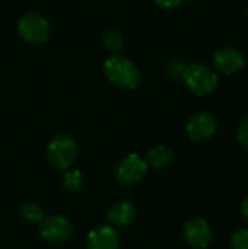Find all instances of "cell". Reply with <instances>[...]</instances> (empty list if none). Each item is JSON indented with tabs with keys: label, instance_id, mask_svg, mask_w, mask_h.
<instances>
[{
	"label": "cell",
	"instance_id": "cell-1",
	"mask_svg": "<svg viewBox=\"0 0 248 249\" xmlns=\"http://www.w3.org/2000/svg\"><path fill=\"white\" fill-rule=\"evenodd\" d=\"M104 74L114 86L133 90L140 83V71L137 66L127 57L114 54L104 61Z\"/></svg>",
	"mask_w": 248,
	"mask_h": 249
},
{
	"label": "cell",
	"instance_id": "cell-2",
	"mask_svg": "<svg viewBox=\"0 0 248 249\" xmlns=\"http://www.w3.org/2000/svg\"><path fill=\"white\" fill-rule=\"evenodd\" d=\"M183 80L186 86L197 96L210 95L218 86L216 71L205 63L189 64L184 70Z\"/></svg>",
	"mask_w": 248,
	"mask_h": 249
},
{
	"label": "cell",
	"instance_id": "cell-3",
	"mask_svg": "<svg viewBox=\"0 0 248 249\" xmlns=\"http://www.w3.org/2000/svg\"><path fill=\"white\" fill-rule=\"evenodd\" d=\"M76 156L77 144L70 136L58 134L47 146V160L56 169H69L72 163L76 160Z\"/></svg>",
	"mask_w": 248,
	"mask_h": 249
},
{
	"label": "cell",
	"instance_id": "cell-4",
	"mask_svg": "<svg viewBox=\"0 0 248 249\" xmlns=\"http://www.w3.org/2000/svg\"><path fill=\"white\" fill-rule=\"evenodd\" d=\"M18 34L25 42L32 45H41L48 41L51 29L48 20L42 15L29 12L19 19Z\"/></svg>",
	"mask_w": 248,
	"mask_h": 249
},
{
	"label": "cell",
	"instance_id": "cell-5",
	"mask_svg": "<svg viewBox=\"0 0 248 249\" xmlns=\"http://www.w3.org/2000/svg\"><path fill=\"white\" fill-rule=\"evenodd\" d=\"M146 171H148V165L145 159L140 158L137 153H132L123 158L117 163L114 169V177L118 184L124 187H130L140 182L146 175Z\"/></svg>",
	"mask_w": 248,
	"mask_h": 249
},
{
	"label": "cell",
	"instance_id": "cell-6",
	"mask_svg": "<svg viewBox=\"0 0 248 249\" xmlns=\"http://www.w3.org/2000/svg\"><path fill=\"white\" fill-rule=\"evenodd\" d=\"M39 235L44 241L51 244L67 242L73 235V225L64 216H48L39 223Z\"/></svg>",
	"mask_w": 248,
	"mask_h": 249
},
{
	"label": "cell",
	"instance_id": "cell-7",
	"mask_svg": "<svg viewBox=\"0 0 248 249\" xmlns=\"http://www.w3.org/2000/svg\"><path fill=\"white\" fill-rule=\"evenodd\" d=\"M183 238L190 248L206 249L213 241V232L203 217H193L186 222L183 228Z\"/></svg>",
	"mask_w": 248,
	"mask_h": 249
},
{
	"label": "cell",
	"instance_id": "cell-8",
	"mask_svg": "<svg viewBox=\"0 0 248 249\" xmlns=\"http://www.w3.org/2000/svg\"><path fill=\"white\" fill-rule=\"evenodd\" d=\"M216 130H218L216 117L206 111L196 112L194 115H191L186 125L189 139L196 143H202V142L212 139L215 136Z\"/></svg>",
	"mask_w": 248,
	"mask_h": 249
},
{
	"label": "cell",
	"instance_id": "cell-9",
	"mask_svg": "<svg viewBox=\"0 0 248 249\" xmlns=\"http://www.w3.org/2000/svg\"><path fill=\"white\" fill-rule=\"evenodd\" d=\"M213 66L224 74H234L240 71L244 64L246 58L240 50L235 47H222L213 54Z\"/></svg>",
	"mask_w": 248,
	"mask_h": 249
},
{
	"label": "cell",
	"instance_id": "cell-10",
	"mask_svg": "<svg viewBox=\"0 0 248 249\" xmlns=\"http://www.w3.org/2000/svg\"><path fill=\"white\" fill-rule=\"evenodd\" d=\"M120 238L114 228L101 225L94 228L86 239V249H118Z\"/></svg>",
	"mask_w": 248,
	"mask_h": 249
},
{
	"label": "cell",
	"instance_id": "cell-11",
	"mask_svg": "<svg viewBox=\"0 0 248 249\" xmlns=\"http://www.w3.org/2000/svg\"><path fill=\"white\" fill-rule=\"evenodd\" d=\"M136 207L130 201H118L107 212V219L113 226H127L136 219Z\"/></svg>",
	"mask_w": 248,
	"mask_h": 249
},
{
	"label": "cell",
	"instance_id": "cell-12",
	"mask_svg": "<svg viewBox=\"0 0 248 249\" xmlns=\"http://www.w3.org/2000/svg\"><path fill=\"white\" fill-rule=\"evenodd\" d=\"M172 158H174L172 150L168 146L156 144L148 150L145 162L149 168H152L155 171H162L172 162Z\"/></svg>",
	"mask_w": 248,
	"mask_h": 249
},
{
	"label": "cell",
	"instance_id": "cell-13",
	"mask_svg": "<svg viewBox=\"0 0 248 249\" xmlns=\"http://www.w3.org/2000/svg\"><path fill=\"white\" fill-rule=\"evenodd\" d=\"M61 184L66 191L77 193L83 187V175L79 169H66L61 177Z\"/></svg>",
	"mask_w": 248,
	"mask_h": 249
},
{
	"label": "cell",
	"instance_id": "cell-14",
	"mask_svg": "<svg viewBox=\"0 0 248 249\" xmlns=\"http://www.w3.org/2000/svg\"><path fill=\"white\" fill-rule=\"evenodd\" d=\"M102 44H104V48L110 53H118L123 50L124 47V38H123V34L120 31H115V29H111V31H107L102 36Z\"/></svg>",
	"mask_w": 248,
	"mask_h": 249
},
{
	"label": "cell",
	"instance_id": "cell-15",
	"mask_svg": "<svg viewBox=\"0 0 248 249\" xmlns=\"http://www.w3.org/2000/svg\"><path fill=\"white\" fill-rule=\"evenodd\" d=\"M20 216L28 223H41L42 219L45 217L44 210L38 204H35L32 201H28V203H23L22 204V207H20Z\"/></svg>",
	"mask_w": 248,
	"mask_h": 249
},
{
	"label": "cell",
	"instance_id": "cell-16",
	"mask_svg": "<svg viewBox=\"0 0 248 249\" xmlns=\"http://www.w3.org/2000/svg\"><path fill=\"white\" fill-rule=\"evenodd\" d=\"M231 249H248V228H240L229 238Z\"/></svg>",
	"mask_w": 248,
	"mask_h": 249
},
{
	"label": "cell",
	"instance_id": "cell-17",
	"mask_svg": "<svg viewBox=\"0 0 248 249\" xmlns=\"http://www.w3.org/2000/svg\"><path fill=\"white\" fill-rule=\"evenodd\" d=\"M186 63L180 58H172L168 64H167V74L172 79H183V74H184V70H186Z\"/></svg>",
	"mask_w": 248,
	"mask_h": 249
},
{
	"label": "cell",
	"instance_id": "cell-18",
	"mask_svg": "<svg viewBox=\"0 0 248 249\" xmlns=\"http://www.w3.org/2000/svg\"><path fill=\"white\" fill-rule=\"evenodd\" d=\"M237 140L248 152V117L240 123L237 128Z\"/></svg>",
	"mask_w": 248,
	"mask_h": 249
},
{
	"label": "cell",
	"instance_id": "cell-19",
	"mask_svg": "<svg viewBox=\"0 0 248 249\" xmlns=\"http://www.w3.org/2000/svg\"><path fill=\"white\" fill-rule=\"evenodd\" d=\"M153 1L162 9H174L177 6H180L184 0H153Z\"/></svg>",
	"mask_w": 248,
	"mask_h": 249
},
{
	"label": "cell",
	"instance_id": "cell-20",
	"mask_svg": "<svg viewBox=\"0 0 248 249\" xmlns=\"http://www.w3.org/2000/svg\"><path fill=\"white\" fill-rule=\"evenodd\" d=\"M241 216L246 220V223H248V196L241 203Z\"/></svg>",
	"mask_w": 248,
	"mask_h": 249
}]
</instances>
